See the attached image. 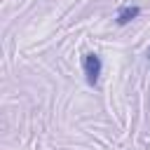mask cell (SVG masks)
Here are the masks:
<instances>
[{"instance_id": "1", "label": "cell", "mask_w": 150, "mask_h": 150, "mask_svg": "<svg viewBox=\"0 0 150 150\" xmlns=\"http://www.w3.org/2000/svg\"><path fill=\"white\" fill-rule=\"evenodd\" d=\"M101 70H103V61L98 54H87L84 56V75H87V82L89 84H96L98 77H101Z\"/></svg>"}, {"instance_id": "3", "label": "cell", "mask_w": 150, "mask_h": 150, "mask_svg": "<svg viewBox=\"0 0 150 150\" xmlns=\"http://www.w3.org/2000/svg\"><path fill=\"white\" fill-rule=\"evenodd\" d=\"M148 59H150V47H148Z\"/></svg>"}, {"instance_id": "2", "label": "cell", "mask_w": 150, "mask_h": 150, "mask_svg": "<svg viewBox=\"0 0 150 150\" xmlns=\"http://www.w3.org/2000/svg\"><path fill=\"white\" fill-rule=\"evenodd\" d=\"M138 14H141V7H138V5H129V7H122V9L117 12V19H115V21H117L120 26H124V23L134 21Z\"/></svg>"}]
</instances>
